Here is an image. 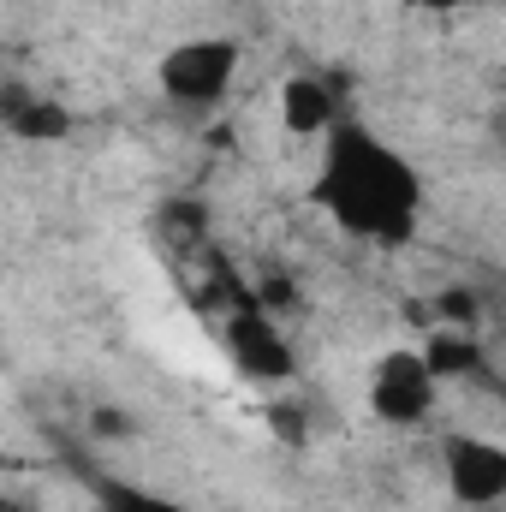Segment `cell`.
I'll return each instance as SVG.
<instances>
[{
	"instance_id": "6da1fadb",
	"label": "cell",
	"mask_w": 506,
	"mask_h": 512,
	"mask_svg": "<svg viewBox=\"0 0 506 512\" xmlns=\"http://www.w3.org/2000/svg\"><path fill=\"white\" fill-rule=\"evenodd\" d=\"M316 203L346 233H358L370 245H405L417 233V215H423V179L393 143L340 120L328 131V149H322Z\"/></svg>"
},
{
	"instance_id": "7a4b0ae2",
	"label": "cell",
	"mask_w": 506,
	"mask_h": 512,
	"mask_svg": "<svg viewBox=\"0 0 506 512\" xmlns=\"http://www.w3.org/2000/svg\"><path fill=\"white\" fill-rule=\"evenodd\" d=\"M155 78H161V96L173 108H215V102H227V90L239 78V42H227V36H191V42H179V48L161 54Z\"/></svg>"
},
{
	"instance_id": "3957f363",
	"label": "cell",
	"mask_w": 506,
	"mask_h": 512,
	"mask_svg": "<svg viewBox=\"0 0 506 512\" xmlns=\"http://www.w3.org/2000/svg\"><path fill=\"white\" fill-rule=\"evenodd\" d=\"M435 393H441V376L429 364V352H411V346H393L381 352L376 370H370V411L393 429H411L435 411Z\"/></svg>"
},
{
	"instance_id": "277c9868",
	"label": "cell",
	"mask_w": 506,
	"mask_h": 512,
	"mask_svg": "<svg viewBox=\"0 0 506 512\" xmlns=\"http://www.w3.org/2000/svg\"><path fill=\"white\" fill-rule=\"evenodd\" d=\"M227 358L239 364V376L245 382H292V370H298V358H292V340H286V328H280V316L274 310H262V304H245L233 322H227Z\"/></svg>"
},
{
	"instance_id": "5b68a950",
	"label": "cell",
	"mask_w": 506,
	"mask_h": 512,
	"mask_svg": "<svg viewBox=\"0 0 506 512\" xmlns=\"http://www.w3.org/2000/svg\"><path fill=\"white\" fill-rule=\"evenodd\" d=\"M447 489L459 507H501L506 501V441L453 435L447 441Z\"/></svg>"
},
{
	"instance_id": "8992f818",
	"label": "cell",
	"mask_w": 506,
	"mask_h": 512,
	"mask_svg": "<svg viewBox=\"0 0 506 512\" xmlns=\"http://www.w3.org/2000/svg\"><path fill=\"white\" fill-rule=\"evenodd\" d=\"M280 120L292 137H328L340 126V102L322 78H286L280 84Z\"/></svg>"
},
{
	"instance_id": "52a82bcc",
	"label": "cell",
	"mask_w": 506,
	"mask_h": 512,
	"mask_svg": "<svg viewBox=\"0 0 506 512\" xmlns=\"http://www.w3.org/2000/svg\"><path fill=\"white\" fill-rule=\"evenodd\" d=\"M6 131L24 137V143H60L72 131V114L60 102H42V96H24V90H6Z\"/></svg>"
},
{
	"instance_id": "ba28073f",
	"label": "cell",
	"mask_w": 506,
	"mask_h": 512,
	"mask_svg": "<svg viewBox=\"0 0 506 512\" xmlns=\"http://www.w3.org/2000/svg\"><path fill=\"white\" fill-rule=\"evenodd\" d=\"M423 352H429V364H435V376H441V382H447V376L477 370V352H471V340H459V334H435Z\"/></svg>"
},
{
	"instance_id": "9c48e42d",
	"label": "cell",
	"mask_w": 506,
	"mask_h": 512,
	"mask_svg": "<svg viewBox=\"0 0 506 512\" xmlns=\"http://www.w3.org/2000/svg\"><path fill=\"white\" fill-rule=\"evenodd\" d=\"M108 512H185V507H173V501H161V495H137V489H114V495H108Z\"/></svg>"
},
{
	"instance_id": "30bf717a",
	"label": "cell",
	"mask_w": 506,
	"mask_h": 512,
	"mask_svg": "<svg viewBox=\"0 0 506 512\" xmlns=\"http://www.w3.org/2000/svg\"><path fill=\"white\" fill-rule=\"evenodd\" d=\"M256 304L274 310V316H292V310H298V286H292V280H268V286L256 292Z\"/></svg>"
},
{
	"instance_id": "8fae6325",
	"label": "cell",
	"mask_w": 506,
	"mask_h": 512,
	"mask_svg": "<svg viewBox=\"0 0 506 512\" xmlns=\"http://www.w3.org/2000/svg\"><path fill=\"white\" fill-rule=\"evenodd\" d=\"M489 137L506 149V102H495V114H489Z\"/></svg>"
},
{
	"instance_id": "7c38bea8",
	"label": "cell",
	"mask_w": 506,
	"mask_h": 512,
	"mask_svg": "<svg viewBox=\"0 0 506 512\" xmlns=\"http://www.w3.org/2000/svg\"><path fill=\"white\" fill-rule=\"evenodd\" d=\"M411 6H471V0H411Z\"/></svg>"
}]
</instances>
